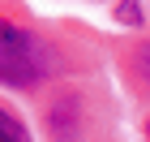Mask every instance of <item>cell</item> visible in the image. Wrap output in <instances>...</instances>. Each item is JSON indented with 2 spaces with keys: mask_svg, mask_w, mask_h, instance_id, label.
Here are the masks:
<instances>
[{
  "mask_svg": "<svg viewBox=\"0 0 150 142\" xmlns=\"http://www.w3.org/2000/svg\"><path fill=\"white\" fill-rule=\"evenodd\" d=\"M0 142H30L26 125H22L17 116H13L9 108H0Z\"/></svg>",
  "mask_w": 150,
  "mask_h": 142,
  "instance_id": "3",
  "label": "cell"
},
{
  "mask_svg": "<svg viewBox=\"0 0 150 142\" xmlns=\"http://www.w3.org/2000/svg\"><path fill=\"white\" fill-rule=\"evenodd\" d=\"M146 133H150V125H146Z\"/></svg>",
  "mask_w": 150,
  "mask_h": 142,
  "instance_id": "6",
  "label": "cell"
},
{
  "mask_svg": "<svg viewBox=\"0 0 150 142\" xmlns=\"http://www.w3.org/2000/svg\"><path fill=\"white\" fill-rule=\"evenodd\" d=\"M22 35H26L22 26H13V22H4V17H0V43H17Z\"/></svg>",
  "mask_w": 150,
  "mask_h": 142,
  "instance_id": "4",
  "label": "cell"
},
{
  "mask_svg": "<svg viewBox=\"0 0 150 142\" xmlns=\"http://www.w3.org/2000/svg\"><path fill=\"white\" fill-rule=\"evenodd\" d=\"M129 73L137 78V91L150 95V43H142L133 56H129Z\"/></svg>",
  "mask_w": 150,
  "mask_h": 142,
  "instance_id": "2",
  "label": "cell"
},
{
  "mask_svg": "<svg viewBox=\"0 0 150 142\" xmlns=\"http://www.w3.org/2000/svg\"><path fill=\"white\" fill-rule=\"evenodd\" d=\"M43 73V47L35 35H22L17 43H0V82L30 86Z\"/></svg>",
  "mask_w": 150,
  "mask_h": 142,
  "instance_id": "1",
  "label": "cell"
},
{
  "mask_svg": "<svg viewBox=\"0 0 150 142\" xmlns=\"http://www.w3.org/2000/svg\"><path fill=\"white\" fill-rule=\"evenodd\" d=\"M120 17H125V22H137V4L125 0V4H120Z\"/></svg>",
  "mask_w": 150,
  "mask_h": 142,
  "instance_id": "5",
  "label": "cell"
}]
</instances>
